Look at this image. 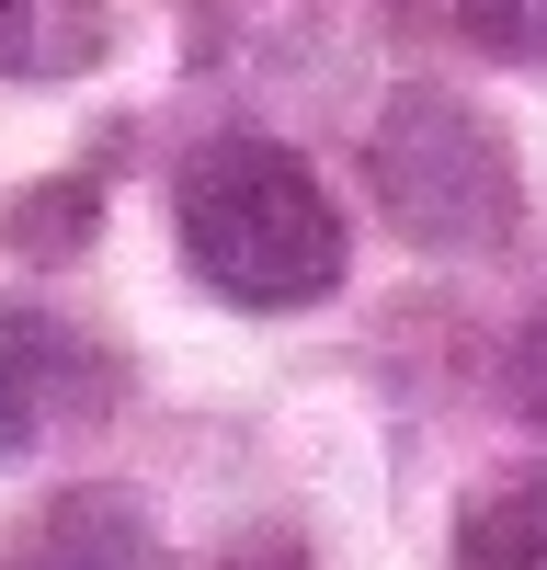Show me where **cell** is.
I'll use <instances>...</instances> for the list:
<instances>
[{"label": "cell", "instance_id": "cell-2", "mask_svg": "<svg viewBox=\"0 0 547 570\" xmlns=\"http://www.w3.org/2000/svg\"><path fill=\"white\" fill-rule=\"evenodd\" d=\"M365 195H377V217L410 252H501L514 217H525V171H514L490 115H468L434 80H410L365 126Z\"/></svg>", "mask_w": 547, "mask_h": 570}, {"label": "cell", "instance_id": "cell-5", "mask_svg": "<svg viewBox=\"0 0 547 570\" xmlns=\"http://www.w3.org/2000/svg\"><path fill=\"white\" fill-rule=\"evenodd\" d=\"M103 0H0V80H80L103 58Z\"/></svg>", "mask_w": 547, "mask_h": 570}, {"label": "cell", "instance_id": "cell-4", "mask_svg": "<svg viewBox=\"0 0 547 570\" xmlns=\"http://www.w3.org/2000/svg\"><path fill=\"white\" fill-rule=\"evenodd\" d=\"M0 570H171V548L149 537V513H137L126 491H58L12 537Z\"/></svg>", "mask_w": 547, "mask_h": 570}, {"label": "cell", "instance_id": "cell-7", "mask_svg": "<svg viewBox=\"0 0 547 570\" xmlns=\"http://www.w3.org/2000/svg\"><path fill=\"white\" fill-rule=\"evenodd\" d=\"M206 46L228 69H262L274 46L297 58V46H308V0H206Z\"/></svg>", "mask_w": 547, "mask_h": 570}, {"label": "cell", "instance_id": "cell-11", "mask_svg": "<svg viewBox=\"0 0 547 570\" xmlns=\"http://www.w3.org/2000/svg\"><path fill=\"white\" fill-rule=\"evenodd\" d=\"M217 570H308V548H297V537H274V525H262V537H240V548H228Z\"/></svg>", "mask_w": 547, "mask_h": 570}, {"label": "cell", "instance_id": "cell-9", "mask_svg": "<svg viewBox=\"0 0 547 570\" xmlns=\"http://www.w3.org/2000/svg\"><path fill=\"white\" fill-rule=\"evenodd\" d=\"M456 23H468V46H490V58L547 69V0H456Z\"/></svg>", "mask_w": 547, "mask_h": 570}, {"label": "cell", "instance_id": "cell-3", "mask_svg": "<svg viewBox=\"0 0 547 570\" xmlns=\"http://www.w3.org/2000/svg\"><path fill=\"white\" fill-rule=\"evenodd\" d=\"M103 389H115L103 354H91L58 308H0V468L34 456V445H58Z\"/></svg>", "mask_w": 547, "mask_h": 570}, {"label": "cell", "instance_id": "cell-1", "mask_svg": "<svg viewBox=\"0 0 547 570\" xmlns=\"http://www.w3.org/2000/svg\"><path fill=\"white\" fill-rule=\"evenodd\" d=\"M182 263L228 308H308L342 285V206L286 137H206L182 160Z\"/></svg>", "mask_w": 547, "mask_h": 570}, {"label": "cell", "instance_id": "cell-8", "mask_svg": "<svg viewBox=\"0 0 547 570\" xmlns=\"http://www.w3.org/2000/svg\"><path fill=\"white\" fill-rule=\"evenodd\" d=\"M91 195H103V183H91V171H69V183H46V195H12V217H0V228H12L34 263H58V252H80Z\"/></svg>", "mask_w": 547, "mask_h": 570}, {"label": "cell", "instance_id": "cell-10", "mask_svg": "<svg viewBox=\"0 0 547 570\" xmlns=\"http://www.w3.org/2000/svg\"><path fill=\"white\" fill-rule=\"evenodd\" d=\"M514 411H525L536 434H547V320H536L525 343H514Z\"/></svg>", "mask_w": 547, "mask_h": 570}, {"label": "cell", "instance_id": "cell-6", "mask_svg": "<svg viewBox=\"0 0 547 570\" xmlns=\"http://www.w3.org/2000/svg\"><path fill=\"white\" fill-rule=\"evenodd\" d=\"M456 570H547V480H501L456 525Z\"/></svg>", "mask_w": 547, "mask_h": 570}]
</instances>
